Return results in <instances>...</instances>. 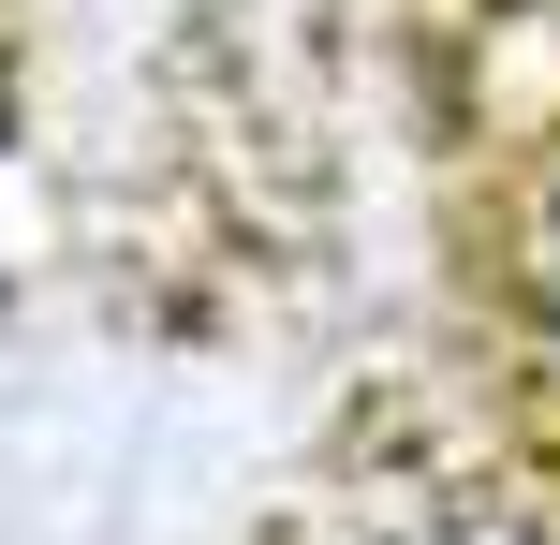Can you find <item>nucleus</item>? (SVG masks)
<instances>
[{"label":"nucleus","mask_w":560,"mask_h":545,"mask_svg":"<svg viewBox=\"0 0 560 545\" xmlns=\"http://www.w3.org/2000/svg\"><path fill=\"white\" fill-rule=\"evenodd\" d=\"M546 369H560V222H546Z\"/></svg>","instance_id":"f257e3e1"}]
</instances>
